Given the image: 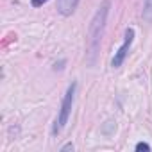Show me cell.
I'll return each mask as SVG.
<instances>
[{
  "instance_id": "6da1fadb",
  "label": "cell",
  "mask_w": 152,
  "mask_h": 152,
  "mask_svg": "<svg viewBox=\"0 0 152 152\" xmlns=\"http://www.w3.org/2000/svg\"><path fill=\"white\" fill-rule=\"evenodd\" d=\"M107 11H109V0H104L100 4V7L97 9L91 23H90V29H88V45H90V54L91 57L88 59L90 64L95 63V56H97V48L100 45V39H102V34H104V29H106V18H107Z\"/></svg>"
},
{
  "instance_id": "7a4b0ae2",
  "label": "cell",
  "mask_w": 152,
  "mask_h": 152,
  "mask_svg": "<svg viewBox=\"0 0 152 152\" xmlns=\"http://www.w3.org/2000/svg\"><path fill=\"white\" fill-rule=\"evenodd\" d=\"M73 93H75V83H72V86L68 88L64 99H63V104H61V111H59V118H57V124L54 127V132L57 134L68 122L70 118V111H72V104H73Z\"/></svg>"
},
{
  "instance_id": "3957f363",
  "label": "cell",
  "mask_w": 152,
  "mask_h": 152,
  "mask_svg": "<svg viewBox=\"0 0 152 152\" xmlns=\"http://www.w3.org/2000/svg\"><path fill=\"white\" fill-rule=\"evenodd\" d=\"M132 39H134V31L129 27V29L125 31V39H124V45L116 50V54H115V57H113V61H111V64H113L115 68L122 66V63H124V59H125V56H127V52H129L131 45H132Z\"/></svg>"
},
{
  "instance_id": "277c9868",
  "label": "cell",
  "mask_w": 152,
  "mask_h": 152,
  "mask_svg": "<svg viewBox=\"0 0 152 152\" xmlns=\"http://www.w3.org/2000/svg\"><path fill=\"white\" fill-rule=\"evenodd\" d=\"M79 0H57V11L63 16H70L75 9H77Z\"/></svg>"
},
{
  "instance_id": "5b68a950",
  "label": "cell",
  "mask_w": 152,
  "mask_h": 152,
  "mask_svg": "<svg viewBox=\"0 0 152 152\" xmlns=\"http://www.w3.org/2000/svg\"><path fill=\"white\" fill-rule=\"evenodd\" d=\"M143 20L147 23H152V0H145V6H143Z\"/></svg>"
},
{
  "instance_id": "8992f818",
  "label": "cell",
  "mask_w": 152,
  "mask_h": 152,
  "mask_svg": "<svg viewBox=\"0 0 152 152\" xmlns=\"http://www.w3.org/2000/svg\"><path fill=\"white\" fill-rule=\"evenodd\" d=\"M136 150H138V152H148V150H150V147H148L147 143H143V141H141V143H138V145H136Z\"/></svg>"
},
{
  "instance_id": "52a82bcc",
  "label": "cell",
  "mask_w": 152,
  "mask_h": 152,
  "mask_svg": "<svg viewBox=\"0 0 152 152\" xmlns=\"http://www.w3.org/2000/svg\"><path fill=\"white\" fill-rule=\"evenodd\" d=\"M48 2V0H31V4L34 6V7H41L43 4H47Z\"/></svg>"
},
{
  "instance_id": "ba28073f",
  "label": "cell",
  "mask_w": 152,
  "mask_h": 152,
  "mask_svg": "<svg viewBox=\"0 0 152 152\" xmlns=\"http://www.w3.org/2000/svg\"><path fill=\"white\" fill-rule=\"evenodd\" d=\"M66 150H73V143H66V145L61 148V152H66Z\"/></svg>"
}]
</instances>
